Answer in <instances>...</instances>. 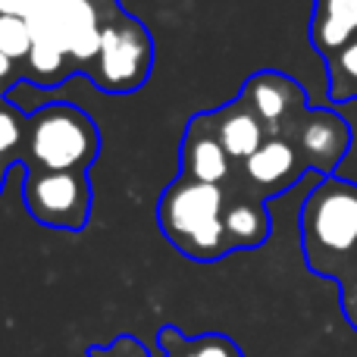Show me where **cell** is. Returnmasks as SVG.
<instances>
[{
    "label": "cell",
    "mask_w": 357,
    "mask_h": 357,
    "mask_svg": "<svg viewBox=\"0 0 357 357\" xmlns=\"http://www.w3.org/2000/svg\"><path fill=\"white\" fill-rule=\"evenodd\" d=\"M185 357H235V351L229 348V342H222V339H201L197 345L188 348Z\"/></svg>",
    "instance_id": "cell-18"
},
{
    "label": "cell",
    "mask_w": 357,
    "mask_h": 357,
    "mask_svg": "<svg viewBox=\"0 0 357 357\" xmlns=\"http://www.w3.org/2000/svg\"><path fill=\"white\" fill-rule=\"evenodd\" d=\"M241 104L260 119L270 132H279L282 123L301 107V88L279 73H257L248 79Z\"/></svg>",
    "instance_id": "cell-7"
},
{
    "label": "cell",
    "mask_w": 357,
    "mask_h": 357,
    "mask_svg": "<svg viewBox=\"0 0 357 357\" xmlns=\"http://www.w3.org/2000/svg\"><path fill=\"white\" fill-rule=\"evenodd\" d=\"M29 151L47 173H82L98 154V129L69 104L44 107L31 116Z\"/></svg>",
    "instance_id": "cell-3"
},
{
    "label": "cell",
    "mask_w": 357,
    "mask_h": 357,
    "mask_svg": "<svg viewBox=\"0 0 357 357\" xmlns=\"http://www.w3.org/2000/svg\"><path fill=\"white\" fill-rule=\"evenodd\" d=\"M298 167H301V163H298L295 148H291L289 142H282V138H266L245 160L248 178L266 191L285 188L291 178H298Z\"/></svg>",
    "instance_id": "cell-9"
},
{
    "label": "cell",
    "mask_w": 357,
    "mask_h": 357,
    "mask_svg": "<svg viewBox=\"0 0 357 357\" xmlns=\"http://www.w3.org/2000/svg\"><path fill=\"white\" fill-rule=\"evenodd\" d=\"M357 94V41H348L335 56V75H333V98L348 100Z\"/></svg>",
    "instance_id": "cell-16"
},
{
    "label": "cell",
    "mask_w": 357,
    "mask_h": 357,
    "mask_svg": "<svg viewBox=\"0 0 357 357\" xmlns=\"http://www.w3.org/2000/svg\"><path fill=\"white\" fill-rule=\"evenodd\" d=\"M226 222V238L235 248H254L270 235V220L257 204H232L222 216Z\"/></svg>",
    "instance_id": "cell-13"
},
{
    "label": "cell",
    "mask_w": 357,
    "mask_h": 357,
    "mask_svg": "<svg viewBox=\"0 0 357 357\" xmlns=\"http://www.w3.org/2000/svg\"><path fill=\"white\" fill-rule=\"evenodd\" d=\"M222 191L220 185L182 178L163 195L160 226L185 254L210 260L229 248L226 222H222Z\"/></svg>",
    "instance_id": "cell-2"
},
{
    "label": "cell",
    "mask_w": 357,
    "mask_h": 357,
    "mask_svg": "<svg viewBox=\"0 0 357 357\" xmlns=\"http://www.w3.org/2000/svg\"><path fill=\"white\" fill-rule=\"evenodd\" d=\"M41 6V0H0V16H22L29 19Z\"/></svg>",
    "instance_id": "cell-20"
},
{
    "label": "cell",
    "mask_w": 357,
    "mask_h": 357,
    "mask_svg": "<svg viewBox=\"0 0 357 357\" xmlns=\"http://www.w3.org/2000/svg\"><path fill=\"white\" fill-rule=\"evenodd\" d=\"M342 304H345V317L357 329V266L342 279Z\"/></svg>",
    "instance_id": "cell-19"
},
{
    "label": "cell",
    "mask_w": 357,
    "mask_h": 357,
    "mask_svg": "<svg viewBox=\"0 0 357 357\" xmlns=\"http://www.w3.org/2000/svg\"><path fill=\"white\" fill-rule=\"evenodd\" d=\"M25 60H29V73L35 75V79H41V82H56V79L63 75V66H66L69 56L63 54L60 47H54V44L35 41Z\"/></svg>",
    "instance_id": "cell-15"
},
{
    "label": "cell",
    "mask_w": 357,
    "mask_h": 357,
    "mask_svg": "<svg viewBox=\"0 0 357 357\" xmlns=\"http://www.w3.org/2000/svg\"><path fill=\"white\" fill-rule=\"evenodd\" d=\"M10 66H13V60L3 54V50H0V79H6V75H10Z\"/></svg>",
    "instance_id": "cell-21"
},
{
    "label": "cell",
    "mask_w": 357,
    "mask_h": 357,
    "mask_svg": "<svg viewBox=\"0 0 357 357\" xmlns=\"http://www.w3.org/2000/svg\"><path fill=\"white\" fill-rule=\"evenodd\" d=\"M151 69V38L132 19H113L104 25L100 54L94 60V82L104 91H135Z\"/></svg>",
    "instance_id": "cell-5"
},
{
    "label": "cell",
    "mask_w": 357,
    "mask_h": 357,
    "mask_svg": "<svg viewBox=\"0 0 357 357\" xmlns=\"http://www.w3.org/2000/svg\"><path fill=\"white\" fill-rule=\"evenodd\" d=\"M29 29L35 41L54 44L75 63L98 60L100 54L104 25H98L91 0H41L29 16Z\"/></svg>",
    "instance_id": "cell-4"
},
{
    "label": "cell",
    "mask_w": 357,
    "mask_h": 357,
    "mask_svg": "<svg viewBox=\"0 0 357 357\" xmlns=\"http://www.w3.org/2000/svg\"><path fill=\"white\" fill-rule=\"evenodd\" d=\"M25 207L44 226L82 229L91 207L85 173H31L25 182Z\"/></svg>",
    "instance_id": "cell-6"
},
{
    "label": "cell",
    "mask_w": 357,
    "mask_h": 357,
    "mask_svg": "<svg viewBox=\"0 0 357 357\" xmlns=\"http://www.w3.org/2000/svg\"><path fill=\"white\" fill-rule=\"evenodd\" d=\"M19 138H22V123H19V116L10 110H0V154L16 148Z\"/></svg>",
    "instance_id": "cell-17"
},
{
    "label": "cell",
    "mask_w": 357,
    "mask_h": 357,
    "mask_svg": "<svg viewBox=\"0 0 357 357\" xmlns=\"http://www.w3.org/2000/svg\"><path fill=\"white\" fill-rule=\"evenodd\" d=\"M35 35L29 29V19L22 16H0V50H3L10 60H22L29 56Z\"/></svg>",
    "instance_id": "cell-14"
},
{
    "label": "cell",
    "mask_w": 357,
    "mask_h": 357,
    "mask_svg": "<svg viewBox=\"0 0 357 357\" xmlns=\"http://www.w3.org/2000/svg\"><path fill=\"white\" fill-rule=\"evenodd\" d=\"M348 126L335 113H310L301 126V154L310 167L320 173H333V167L345 157L348 151Z\"/></svg>",
    "instance_id": "cell-8"
},
{
    "label": "cell",
    "mask_w": 357,
    "mask_h": 357,
    "mask_svg": "<svg viewBox=\"0 0 357 357\" xmlns=\"http://www.w3.org/2000/svg\"><path fill=\"white\" fill-rule=\"evenodd\" d=\"M304 257L323 276L345 279L357 266V185L323 178L301 210Z\"/></svg>",
    "instance_id": "cell-1"
},
{
    "label": "cell",
    "mask_w": 357,
    "mask_h": 357,
    "mask_svg": "<svg viewBox=\"0 0 357 357\" xmlns=\"http://www.w3.org/2000/svg\"><path fill=\"white\" fill-rule=\"evenodd\" d=\"M213 135L220 138V144L226 148V154L235 157V160H248V157L266 142L264 123H260L245 104H235V107H229V110L216 113Z\"/></svg>",
    "instance_id": "cell-10"
},
{
    "label": "cell",
    "mask_w": 357,
    "mask_h": 357,
    "mask_svg": "<svg viewBox=\"0 0 357 357\" xmlns=\"http://www.w3.org/2000/svg\"><path fill=\"white\" fill-rule=\"evenodd\" d=\"M357 35V0H317L314 41L320 50H342Z\"/></svg>",
    "instance_id": "cell-11"
},
{
    "label": "cell",
    "mask_w": 357,
    "mask_h": 357,
    "mask_svg": "<svg viewBox=\"0 0 357 357\" xmlns=\"http://www.w3.org/2000/svg\"><path fill=\"white\" fill-rule=\"evenodd\" d=\"M185 173L195 182L220 185L229 176V154L216 135H201L185 142Z\"/></svg>",
    "instance_id": "cell-12"
}]
</instances>
